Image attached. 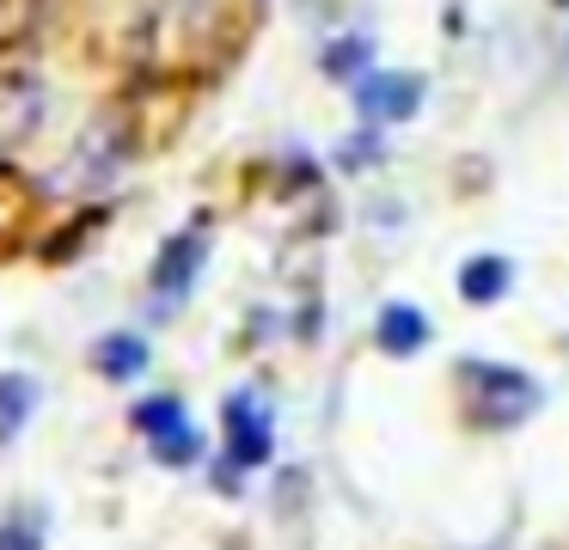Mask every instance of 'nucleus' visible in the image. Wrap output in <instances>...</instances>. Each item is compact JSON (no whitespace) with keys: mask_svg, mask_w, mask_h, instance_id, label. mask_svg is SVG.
I'll use <instances>...</instances> for the list:
<instances>
[{"mask_svg":"<svg viewBox=\"0 0 569 550\" xmlns=\"http://www.w3.org/2000/svg\"><path fill=\"white\" fill-rule=\"evenodd\" d=\"M123 159H129V134L104 117V122H92V129L80 134V147L68 153V166H74L68 178H74L80 190H104V183L123 171Z\"/></svg>","mask_w":569,"mask_h":550,"instance_id":"7ed1b4c3","label":"nucleus"},{"mask_svg":"<svg viewBox=\"0 0 569 550\" xmlns=\"http://www.w3.org/2000/svg\"><path fill=\"white\" fill-rule=\"evenodd\" d=\"M227 459L239 464V471H251V464L270 459V416L258 410V403L239 391V398H227Z\"/></svg>","mask_w":569,"mask_h":550,"instance_id":"20e7f679","label":"nucleus"},{"mask_svg":"<svg viewBox=\"0 0 569 550\" xmlns=\"http://www.w3.org/2000/svg\"><path fill=\"white\" fill-rule=\"evenodd\" d=\"M459 386L471 398V416L483 428H508V422H527L539 410V386L515 367H490V361H466L459 367Z\"/></svg>","mask_w":569,"mask_h":550,"instance_id":"f257e3e1","label":"nucleus"},{"mask_svg":"<svg viewBox=\"0 0 569 550\" xmlns=\"http://www.w3.org/2000/svg\"><path fill=\"white\" fill-rule=\"evenodd\" d=\"M373 342H380L386 354H417L422 342H429V318H422L417 306H386Z\"/></svg>","mask_w":569,"mask_h":550,"instance_id":"1a4fd4ad","label":"nucleus"},{"mask_svg":"<svg viewBox=\"0 0 569 550\" xmlns=\"http://www.w3.org/2000/svg\"><path fill=\"white\" fill-rule=\"evenodd\" d=\"M38 12H43V0H0V43H7V37H19V31H31V24H38Z\"/></svg>","mask_w":569,"mask_h":550,"instance_id":"4468645a","label":"nucleus"},{"mask_svg":"<svg viewBox=\"0 0 569 550\" xmlns=\"http://www.w3.org/2000/svg\"><path fill=\"white\" fill-rule=\"evenodd\" d=\"M92 367H99L104 379H136L141 367H148V342L129 337V330H117V337H104L99 349H92Z\"/></svg>","mask_w":569,"mask_h":550,"instance_id":"9b49d317","label":"nucleus"},{"mask_svg":"<svg viewBox=\"0 0 569 550\" xmlns=\"http://www.w3.org/2000/svg\"><path fill=\"white\" fill-rule=\"evenodd\" d=\"M129 422H136L141 434L153 440L160 464H190V459H202V434L184 422V403H178V398H141Z\"/></svg>","mask_w":569,"mask_h":550,"instance_id":"f03ea898","label":"nucleus"},{"mask_svg":"<svg viewBox=\"0 0 569 550\" xmlns=\"http://www.w3.org/2000/svg\"><path fill=\"white\" fill-rule=\"evenodd\" d=\"M197 269H202V232L184 227L160 244V263H153V293L160 300H184L197 288Z\"/></svg>","mask_w":569,"mask_h":550,"instance_id":"39448f33","label":"nucleus"},{"mask_svg":"<svg viewBox=\"0 0 569 550\" xmlns=\"http://www.w3.org/2000/svg\"><path fill=\"white\" fill-rule=\"evenodd\" d=\"M368 37H349V43H337L331 56H325V73H331V80H356L361 68H368Z\"/></svg>","mask_w":569,"mask_h":550,"instance_id":"f8f14e48","label":"nucleus"},{"mask_svg":"<svg viewBox=\"0 0 569 550\" xmlns=\"http://www.w3.org/2000/svg\"><path fill=\"white\" fill-rule=\"evenodd\" d=\"M0 550H43V513H13L0 526Z\"/></svg>","mask_w":569,"mask_h":550,"instance_id":"ddd939ff","label":"nucleus"},{"mask_svg":"<svg viewBox=\"0 0 569 550\" xmlns=\"http://www.w3.org/2000/svg\"><path fill=\"white\" fill-rule=\"evenodd\" d=\"M508 281H515V263H502V257H471L466 269H459V293H466L471 306H490L508 293Z\"/></svg>","mask_w":569,"mask_h":550,"instance_id":"9d476101","label":"nucleus"},{"mask_svg":"<svg viewBox=\"0 0 569 550\" xmlns=\"http://www.w3.org/2000/svg\"><path fill=\"white\" fill-rule=\"evenodd\" d=\"M31 410H38V379L31 373H0V447L26 434Z\"/></svg>","mask_w":569,"mask_h":550,"instance_id":"6e6552de","label":"nucleus"},{"mask_svg":"<svg viewBox=\"0 0 569 550\" xmlns=\"http://www.w3.org/2000/svg\"><path fill=\"white\" fill-rule=\"evenodd\" d=\"M417 98H422V80H410V73H368L356 86V104L368 122H405L417 110Z\"/></svg>","mask_w":569,"mask_h":550,"instance_id":"0eeeda50","label":"nucleus"},{"mask_svg":"<svg viewBox=\"0 0 569 550\" xmlns=\"http://www.w3.org/2000/svg\"><path fill=\"white\" fill-rule=\"evenodd\" d=\"M38 117H43L38 80H26V73H0V153L19 147V141H31V134H38Z\"/></svg>","mask_w":569,"mask_h":550,"instance_id":"423d86ee","label":"nucleus"}]
</instances>
